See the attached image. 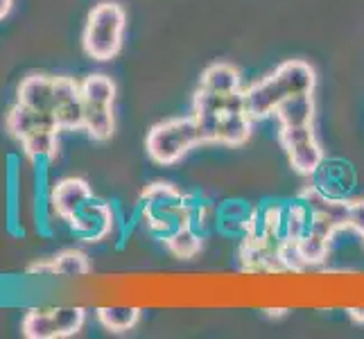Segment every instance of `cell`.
Masks as SVG:
<instances>
[{
    "label": "cell",
    "instance_id": "obj_29",
    "mask_svg": "<svg viewBox=\"0 0 364 339\" xmlns=\"http://www.w3.org/2000/svg\"><path fill=\"white\" fill-rule=\"evenodd\" d=\"M262 217V226H265V235H276L283 237V222H285V208L281 206H267L260 212Z\"/></svg>",
    "mask_w": 364,
    "mask_h": 339
},
{
    "label": "cell",
    "instance_id": "obj_10",
    "mask_svg": "<svg viewBox=\"0 0 364 339\" xmlns=\"http://www.w3.org/2000/svg\"><path fill=\"white\" fill-rule=\"evenodd\" d=\"M7 231L11 237H25V229L21 224V172L18 158L9 156L7 170Z\"/></svg>",
    "mask_w": 364,
    "mask_h": 339
},
{
    "label": "cell",
    "instance_id": "obj_17",
    "mask_svg": "<svg viewBox=\"0 0 364 339\" xmlns=\"http://www.w3.org/2000/svg\"><path fill=\"white\" fill-rule=\"evenodd\" d=\"M82 89V99L86 104H114L116 99V84L107 75H89L80 82Z\"/></svg>",
    "mask_w": 364,
    "mask_h": 339
},
{
    "label": "cell",
    "instance_id": "obj_23",
    "mask_svg": "<svg viewBox=\"0 0 364 339\" xmlns=\"http://www.w3.org/2000/svg\"><path fill=\"white\" fill-rule=\"evenodd\" d=\"M55 124L59 131H75V129H84V99H73L57 107L55 111Z\"/></svg>",
    "mask_w": 364,
    "mask_h": 339
},
{
    "label": "cell",
    "instance_id": "obj_13",
    "mask_svg": "<svg viewBox=\"0 0 364 339\" xmlns=\"http://www.w3.org/2000/svg\"><path fill=\"white\" fill-rule=\"evenodd\" d=\"M287 156H290V166L294 168V172L304 174V177H315V172L323 163V149L317 143V138H310V141L287 149Z\"/></svg>",
    "mask_w": 364,
    "mask_h": 339
},
{
    "label": "cell",
    "instance_id": "obj_2",
    "mask_svg": "<svg viewBox=\"0 0 364 339\" xmlns=\"http://www.w3.org/2000/svg\"><path fill=\"white\" fill-rule=\"evenodd\" d=\"M202 143L195 118H170L154 124L147 134V156L156 166H174L181 161L195 145Z\"/></svg>",
    "mask_w": 364,
    "mask_h": 339
},
{
    "label": "cell",
    "instance_id": "obj_25",
    "mask_svg": "<svg viewBox=\"0 0 364 339\" xmlns=\"http://www.w3.org/2000/svg\"><path fill=\"white\" fill-rule=\"evenodd\" d=\"M82 97V89H80V82L66 77H53V111L66 102H73V99H80Z\"/></svg>",
    "mask_w": 364,
    "mask_h": 339
},
{
    "label": "cell",
    "instance_id": "obj_16",
    "mask_svg": "<svg viewBox=\"0 0 364 339\" xmlns=\"http://www.w3.org/2000/svg\"><path fill=\"white\" fill-rule=\"evenodd\" d=\"M141 319V310L134 306H105L97 308V321L111 333H127Z\"/></svg>",
    "mask_w": 364,
    "mask_h": 339
},
{
    "label": "cell",
    "instance_id": "obj_18",
    "mask_svg": "<svg viewBox=\"0 0 364 339\" xmlns=\"http://www.w3.org/2000/svg\"><path fill=\"white\" fill-rule=\"evenodd\" d=\"M166 247L170 249V254H174L181 260L195 258L202 251V235L195 226H181V229L172 231L166 237Z\"/></svg>",
    "mask_w": 364,
    "mask_h": 339
},
{
    "label": "cell",
    "instance_id": "obj_33",
    "mask_svg": "<svg viewBox=\"0 0 364 339\" xmlns=\"http://www.w3.org/2000/svg\"><path fill=\"white\" fill-rule=\"evenodd\" d=\"M348 317L358 321V323H364V306H358V308H348Z\"/></svg>",
    "mask_w": 364,
    "mask_h": 339
},
{
    "label": "cell",
    "instance_id": "obj_28",
    "mask_svg": "<svg viewBox=\"0 0 364 339\" xmlns=\"http://www.w3.org/2000/svg\"><path fill=\"white\" fill-rule=\"evenodd\" d=\"M310 138H315V129H312V124H296V127H281L279 131V141L281 145L285 147V152L290 147L304 143V141H310Z\"/></svg>",
    "mask_w": 364,
    "mask_h": 339
},
{
    "label": "cell",
    "instance_id": "obj_27",
    "mask_svg": "<svg viewBox=\"0 0 364 339\" xmlns=\"http://www.w3.org/2000/svg\"><path fill=\"white\" fill-rule=\"evenodd\" d=\"M224 102H227V95L215 93L210 89H204L199 86L195 97H193V111H215V113H224Z\"/></svg>",
    "mask_w": 364,
    "mask_h": 339
},
{
    "label": "cell",
    "instance_id": "obj_12",
    "mask_svg": "<svg viewBox=\"0 0 364 339\" xmlns=\"http://www.w3.org/2000/svg\"><path fill=\"white\" fill-rule=\"evenodd\" d=\"M251 124L254 120L249 118V113H222V120H220V129H218V143L222 145H229V147H237V145H245L251 136Z\"/></svg>",
    "mask_w": 364,
    "mask_h": 339
},
{
    "label": "cell",
    "instance_id": "obj_24",
    "mask_svg": "<svg viewBox=\"0 0 364 339\" xmlns=\"http://www.w3.org/2000/svg\"><path fill=\"white\" fill-rule=\"evenodd\" d=\"M143 204L147 206H163V204H186V197L179 188H174L172 183L156 181L152 185H147L143 190Z\"/></svg>",
    "mask_w": 364,
    "mask_h": 339
},
{
    "label": "cell",
    "instance_id": "obj_7",
    "mask_svg": "<svg viewBox=\"0 0 364 339\" xmlns=\"http://www.w3.org/2000/svg\"><path fill=\"white\" fill-rule=\"evenodd\" d=\"M41 127H55V113L53 111H34L30 107H25L21 102H16L7 111L5 118V129L9 131L11 138H16L21 143L25 136H30L32 131L41 129Z\"/></svg>",
    "mask_w": 364,
    "mask_h": 339
},
{
    "label": "cell",
    "instance_id": "obj_32",
    "mask_svg": "<svg viewBox=\"0 0 364 339\" xmlns=\"http://www.w3.org/2000/svg\"><path fill=\"white\" fill-rule=\"evenodd\" d=\"M224 111H227V113H242V111H247V95H245L242 89H237L233 93H227Z\"/></svg>",
    "mask_w": 364,
    "mask_h": 339
},
{
    "label": "cell",
    "instance_id": "obj_22",
    "mask_svg": "<svg viewBox=\"0 0 364 339\" xmlns=\"http://www.w3.org/2000/svg\"><path fill=\"white\" fill-rule=\"evenodd\" d=\"M310 224V210L304 202H296L285 208V222H283V240L299 242L308 233Z\"/></svg>",
    "mask_w": 364,
    "mask_h": 339
},
{
    "label": "cell",
    "instance_id": "obj_4",
    "mask_svg": "<svg viewBox=\"0 0 364 339\" xmlns=\"http://www.w3.org/2000/svg\"><path fill=\"white\" fill-rule=\"evenodd\" d=\"M245 95H247V113L251 120H265L274 116L285 97L279 82L274 80V75H267L260 82H254L245 91Z\"/></svg>",
    "mask_w": 364,
    "mask_h": 339
},
{
    "label": "cell",
    "instance_id": "obj_1",
    "mask_svg": "<svg viewBox=\"0 0 364 339\" xmlns=\"http://www.w3.org/2000/svg\"><path fill=\"white\" fill-rule=\"evenodd\" d=\"M127 28V14L114 0H102L91 11L84 25L82 43L84 53L95 61L114 59L122 48V36Z\"/></svg>",
    "mask_w": 364,
    "mask_h": 339
},
{
    "label": "cell",
    "instance_id": "obj_14",
    "mask_svg": "<svg viewBox=\"0 0 364 339\" xmlns=\"http://www.w3.org/2000/svg\"><path fill=\"white\" fill-rule=\"evenodd\" d=\"M199 86L227 95V93L242 89V77H240V72H237V68H233L231 64H213L202 72V84Z\"/></svg>",
    "mask_w": 364,
    "mask_h": 339
},
{
    "label": "cell",
    "instance_id": "obj_5",
    "mask_svg": "<svg viewBox=\"0 0 364 339\" xmlns=\"http://www.w3.org/2000/svg\"><path fill=\"white\" fill-rule=\"evenodd\" d=\"M272 75H274V80L279 82L285 97L312 93L315 91V84H317L315 68H312L308 61H301V59L285 61V64H281Z\"/></svg>",
    "mask_w": 364,
    "mask_h": 339
},
{
    "label": "cell",
    "instance_id": "obj_30",
    "mask_svg": "<svg viewBox=\"0 0 364 339\" xmlns=\"http://www.w3.org/2000/svg\"><path fill=\"white\" fill-rule=\"evenodd\" d=\"M251 208L245 202H227L220 206V220H235V222H245L249 217Z\"/></svg>",
    "mask_w": 364,
    "mask_h": 339
},
{
    "label": "cell",
    "instance_id": "obj_3",
    "mask_svg": "<svg viewBox=\"0 0 364 339\" xmlns=\"http://www.w3.org/2000/svg\"><path fill=\"white\" fill-rule=\"evenodd\" d=\"M93 197V190L89 181L80 177H68L61 179L59 183L53 185L50 190V206H53V215L59 220H70L89 199Z\"/></svg>",
    "mask_w": 364,
    "mask_h": 339
},
{
    "label": "cell",
    "instance_id": "obj_21",
    "mask_svg": "<svg viewBox=\"0 0 364 339\" xmlns=\"http://www.w3.org/2000/svg\"><path fill=\"white\" fill-rule=\"evenodd\" d=\"M296 244H299V254H301V258H304L306 267H317V265H321V262H326V258H328L331 240L323 235L308 231Z\"/></svg>",
    "mask_w": 364,
    "mask_h": 339
},
{
    "label": "cell",
    "instance_id": "obj_26",
    "mask_svg": "<svg viewBox=\"0 0 364 339\" xmlns=\"http://www.w3.org/2000/svg\"><path fill=\"white\" fill-rule=\"evenodd\" d=\"M193 118L197 122V129H199V136H202V143H218V129H220L222 113H215V111H193Z\"/></svg>",
    "mask_w": 364,
    "mask_h": 339
},
{
    "label": "cell",
    "instance_id": "obj_6",
    "mask_svg": "<svg viewBox=\"0 0 364 339\" xmlns=\"http://www.w3.org/2000/svg\"><path fill=\"white\" fill-rule=\"evenodd\" d=\"M91 271L89 256L80 249H64L48 262H34L28 267V274H48V276H66V279H80Z\"/></svg>",
    "mask_w": 364,
    "mask_h": 339
},
{
    "label": "cell",
    "instance_id": "obj_20",
    "mask_svg": "<svg viewBox=\"0 0 364 339\" xmlns=\"http://www.w3.org/2000/svg\"><path fill=\"white\" fill-rule=\"evenodd\" d=\"M53 310V319H55V333L57 339L73 337L84 328L86 321V312L80 306H61V308H50Z\"/></svg>",
    "mask_w": 364,
    "mask_h": 339
},
{
    "label": "cell",
    "instance_id": "obj_34",
    "mask_svg": "<svg viewBox=\"0 0 364 339\" xmlns=\"http://www.w3.org/2000/svg\"><path fill=\"white\" fill-rule=\"evenodd\" d=\"M11 7H14V0H0V21L9 16Z\"/></svg>",
    "mask_w": 364,
    "mask_h": 339
},
{
    "label": "cell",
    "instance_id": "obj_15",
    "mask_svg": "<svg viewBox=\"0 0 364 339\" xmlns=\"http://www.w3.org/2000/svg\"><path fill=\"white\" fill-rule=\"evenodd\" d=\"M57 131L59 129H55V127H41V129L32 131L30 136H25L21 141L23 154L30 161L32 158H50L53 161L57 156V149H59Z\"/></svg>",
    "mask_w": 364,
    "mask_h": 339
},
{
    "label": "cell",
    "instance_id": "obj_19",
    "mask_svg": "<svg viewBox=\"0 0 364 339\" xmlns=\"http://www.w3.org/2000/svg\"><path fill=\"white\" fill-rule=\"evenodd\" d=\"M21 333L28 339H57L53 310H30L21 323Z\"/></svg>",
    "mask_w": 364,
    "mask_h": 339
},
{
    "label": "cell",
    "instance_id": "obj_9",
    "mask_svg": "<svg viewBox=\"0 0 364 339\" xmlns=\"http://www.w3.org/2000/svg\"><path fill=\"white\" fill-rule=\"evenodd\" d=\"M279 118L281 127H296V124H312L315 118V99L312 93L304 95H287L274 113Z\"/></svg>",
    "mask_w": 364,
    "mask_h": 339
},
{
    "label": "cell",
    "instance_id": "obj_31",
    "mask_svg": "<svg viewBox=\"0 0 364 339\" xmlns=\"http://www.w3.org/2000/svg\"><path fill=\"white\" fill-rule=\"evenodd\" d=\"M348 229H353L355 233L364 235V199H355V202H350Z\"/></svg>",
    "mask_w": 364,
    "mask_h": 339
},
{
    "label": "cell",
    "instance_id": "obj_8",
    "mask_svg": "<svg viewBox=\"0 0 364 339\" xmlns=\"http://www.w3.org/2000/svg\"><path fill=\"white\" fill-rule=\"evenodd\" d=\"M16 102L34 111H53V77L43 72L28 75L16 89Z\"/></svg>",
    "mask_w": 364,
    "mask_h": 339
},
{
    "label": "cell",
    "instance_id": "obj_11",
    "mask_svg": "<svg viewBox=\"0 0 364 339\" xmlns=\"http://www.w3.org/2000/svg\"><path fill=\"white\" fill-rule=\"evenodd\" d=\"M116 129L114 104H86L84 102V131L93 141H109Z\"/></svg>",
    "mask_w": 364,
    "mask_h": 339
},
{
    "label": "cell",
    "instance_id": "obj_35",
    "mask_svg": "<svg viewBox=\"0 0 364 339\" xmlns=\"http://www.w3.org/2000/svg\"><path fill=\"white\" fill-rule=\"evenodd\" d=\"M362 242H364V235H362Z\"/></svg>",
    "mask_w": 364,
    "mask_h": 339
}]
</instances>
